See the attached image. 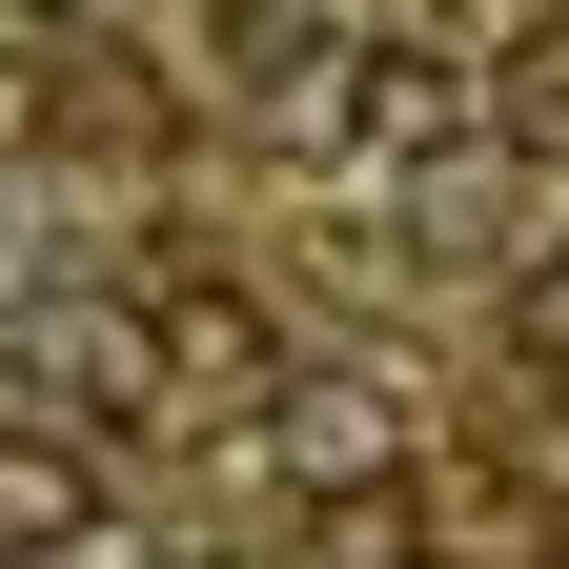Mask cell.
Wrapping results in <instances>:
<instances>
[{"instance_id":"cell-4","label":"cell","mask_w":569,"mask_h":569,"mask_svg":"<svg viewBox=\"0 0 569 569\" xmlns=\"http://www.w3.org/2000/svg\"><path fill=\"white\" fill-rule=\"evenodd\" d=\"M509 326H529V367H569V244H549V264L509 284Z\"/></svg>"},{"instance_id":"cell-2","label":"cell","mask_w":569,"mask_h":569,"mask_svg":"<svg viewBox=\"0 0 569 569\" xmlns=\"http://www.w3.org/2000/svg\"><path fill=\"white\" fill-rule=\"evenodd\" d=\"M82 529H102V468L61 427H0V549H82Z\"/></svg>"},{"instance_id":"cell-1","label":"cell","mask_w":569,"mask_h":569,"mask_svg":"<svg viewBox=\"0 0 569 569\" xmlns=\"http://www.w3.org/2000/svg\"><path fill=\"white\" fill-rule=\"evenodd\" d=\"M264 468H284V488H367V468H407V387H367V367H284V387H264Z\"/></svg>"},{"instance_id":"cell-3","label":"cell","mask_w":569,"mask_h":569,"mask_svg":"<svg viewBox=\"0 0 569 569\" xmlns=\"http://www.w3.org/2000/svg\"><path fill=\"white\" fill-rule=\"evenodd\" d=\"M41 387H61V407H163V346H142V306H61V326H41Z\"/></svg>"},{"instance_id":"cell-5","label":"cell","mask_w":569,"mask_h":569,"mask_svg":"<svg viewBox=\"0 0 569 569\" xmlns=\"http://www.w3.org/2000/svg\"><path fill=\"white\" fill-rule=\"evenodd\" d=\"M488 102H509V122L549 142V122H569V41H529V61H509V82H488Z\"/></svg>"},{"instance_id":"cell-6","label":"cell","mask_w":569,"mask_h":569,"mask_svg":"<svg viewBox=\"0 0 569 569\" xmlns=\"http://www.w3.org/2000/svg\"><path fill=\"white\" fill-rule=\"evenodd\" d=\"M21 122H41V82H21V61H0V142H21Z\"/></svg>"}]
</instances>
